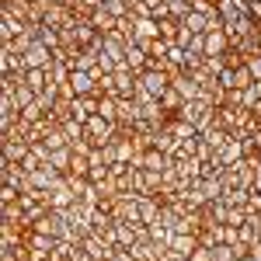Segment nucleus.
<instances>
[{"mask_svg":"<svg viewBox=\"0 0 261 261\" xmlns=\"http://www.w3.org/2000/svg\"><path fill=\"white\" fill-rule=\"evenodd\" d=\"M70 164H73V146H63L49 153V167H56L60 174H70Z\"/></svg>","mask_w":261,"mask_h":261,"instance_id":"12","label":"nucleus"},{"mask_svg":"<svg viewBox=\"0 0 261 261\" xmlns=\"http://www.w3.org/2000/svg\"><path fill=\"white\" fill-rule=\"evenodd\" d=\"M161 105H164V112H167V115H178L181 108H185V94H181L178 87L171 84V87L161 94Z\"/></svg>","mask_w":261,"mask_h":261,"instance_id":"11","label":"nucleus"},{"mask_svg":"<svg viewBox=\"0 0 261 261\" xmlns=\"http://www.w3.org/2000/svg\"><path fill=\"white\" fill-rule=\"evenodd\" d=\"M0 146H4V161L21 164L28 153H32V143L28 140H11V136H0Z\"/></svg>","mask_w":261,"mask_h":261,"instance_id":"7","label":"nucleus"},{"mask_svg":"<svg viewBox=\"0 0 261 261\" xmlns=\"http://www.w3.org/2000/svg\"><path fill=\"white\" fill-rule=\"evenodd\" d=\"M28 244H32L35 251H42V254H53L60 241H56V237H49V233H35V230H32V233H28Z\"/></svg>","mask_w":261,"mask_h":261,"instance_id":"18","label":"nucleus"},{"mask_svg":"<svg viewBox=\"0 0 261 261\" xmlns=\"http://www.w3.org/2000/svg\"><path fill=\"white\" fill-rule=\"evenodd\" d=\"M125 4H129V11H133V4H140V0H125Z\"/></svg>","mask_w":261,"mask_h":261,"instance_id":"32","label":"nucleus"},{"mask_svg":"<svg viewBox=\"0 0 261 261\" xmlns=\"http://www.w3.org/2000/svg\"><path fill=\"white\" fill-rule=\"evenodd\" d=\"M70 87L77 98H87V94H98V77L87 73V70H70Z\"/></svg>","mask_w":261,"mask_h":261,"instance_id":"6","label":"nucleus"},{"mask_svg":"<svg viewBox=\"0 0 261 261\" xmlns=\"http://www.w3.org/2000/svg\"><path fill=\"white\" fill-rule=\"evenodd\" d=\"M24 84H28L35 94H42V91L53 84V77H49V66H45V70H24Z\"/></svg>","mask_w":261,"mask_h":261,"instance_id":"13","label":"nucleus"},{"mask_svg":"<svg viewBox=\"0 0 261 261\" xmlns=\"http://www.w3.org/2000/svg\"><path fill=\"white\" fill-rule=\"evenodd\" d=\"M35 98H39V94H35V91H32L28 84H18V87H14V101H18V112H24V108H28V105H32Z\"/></svg>","mask_w":261,"mask_h":261,"instance_id":"20","label":"nucleus"},{"mask_svg":"<svg viewBox=\"0 0 261 261\" xmlns=\"http://www.w3.org/2000/svg\"><path fill=\"white\" fill-rule=\"evenodd\" d=\"M140 87L146 91V94H153V98H161L164 91L171 87V77H167L164 70H157V66H150V70H143V73H140Z\"/></svg>","mask_w":261,"mask_h":261,"instance_id":"3","label":"nucleus"},{"mask_svg":"<svg viewBox=\"0 0 261 261\" xmlns=\"http://www.w3.org/2000/svg\"><path fill=\"white\" fill-rule=\"evenodd\" d=\"M247 195H251L247 188H233V192H226L223 199L230 202V205H247Z\"/></svg>","mask_w":261,"mask_h":261,"instance_id":"22","label":"nucleus"},{"mask_svg":"<svg viewBox=\"0 0 261 261\" xmlns=\"http://www.w3.org/2000/svg\"><path fill=\"white\" fill-rule=\"evenodd\" d=\"M112 261H136L133 258V251H129V247H119V251H115V258Z\"/></svg>","mask_w":261,"mask_h":261,"instance_id":"28","label":"nucleus"},{"mask_svg":"<svg viewBox=\"0 0 261 261\" xmlns=\"http://www.w3.org/2000/svg\"><path fill=\"white\" fill-rule=\"evenodd\" d=\"M181 24H185V28L192 32V35H202V32H209V18H205L202 11H195V7H192V14L181 21Z\"/></svg>","mask_w":261,"mask_h":261,"instance_id":"17","label":"nucleus"},{"mask_svg":"<svg viewBox=\"0 0 261 261\" xmlns=\"http://www.w3.org/2000/svg\"><path fill=\"white\" fill-rule=\"evenodd\" d=\"M101 7L112 11L115 18H129V4H125V0H101Z\"/></svg>","mask_w":261,"mask_h":261,"instance_id":"21","label":"nucleus"},{"mask_svg":"<svg viewBox=\"0 0 261 261\" xmlns=\"http://www.w3.org/2000/svg\"><path fill=\"white\" fill-rule=\"evenodd\" d=\"M42 164H45V161H42L39 153H35V150H32V153H28V157H24V161H21V167H24V171H28V174H32V171H39Z\"/></svg>","mask_w":261,"mask_h":261,"instance_id":"25","label":"nucleus"},{"mask_svg":"<svg viewBox=\"0 0 261 261\" xmlns=\"http://www.w3.org/2000/svg\"><path fill=\"white\" fill-rule=\"evenodd\" d=\"M244 157H247V153H244V143L237 140V136H233V140L220 150V161L226 164V167H230V164H237V161H244Z\"/></svg>","mask_w":261,"mask_h":261,"instance_id":"15","label":"nucleus"},{"mask_svg":"<svg viewBox=\"0 0 261 261\" xmlns=\"http://www.w3.org/2000/svg\"><path fill=\"white\" fill-rule=\"evenodd\" d=\"M174 146H178V140H174V133L167 129V125H161L157 133H153V150H161V153H174Z\"/></svg>","mask_w":261,"mask_h":261,"instance_id":"14","label":"nucleus"},{"mask_svg":"<svg viewBox=\"0 0 261 261\" xmlns=\"http://www.w3.org/2000/svg\"><path fill=\"white\" fill-rule=\"evenodd\" d=\"M125 66L136 70V73L150 70V53H146L143 45H136V42H129V45H125Z\"/></svg>","mask_w":261,"mask_h":261,"instance_id":"8","label":"nucleus"},{"mask_svg":"<svg viewBox=\"0 0 261 261\" xmlns=\"http://www.w3.org/2000/svg\"><path fill=\"white\" fill-rule=\"evenodd\" d=\"M247 213H261V192H251L247 195Z\"/></svg>","mask_w":261,"mask_h":261,"instance_id":"27","label":"nucleus"},{"mask_svg":"<svg viewBox=\"0 0 261 261\" xmlns=\"http://www.w3.org/2000/svg\"><path fill=\"white\" fill-rule=\"evenodd\" d=\"M49 108H53V105H49V101H45V98L39 94V98L32 101V105H28V108H24L21 115H24L28 122H39V119H45V115H49Z\"/></svg>","mask_w":261,"mask_h":261,"instance_id":"16","label":"nucleus"},{"mask_svg":"<svg viewBox=\"0 0 261 261\" xmlns=\"http://www.w3.org/2000/svg\"><path fill=\"white\" fill-rule=\"evenodd\" d=\"M161 205H164V202L157 199V195H140V220L146 223V226H150V223H157Z\"/></svg>","mask_w":261,"mask_h":261,"instance_id":"10","label":"nucleus"},{"mask_svg":"<svg viewBox=\"0 0 261 261\" xmlns=\"http://www.w3.org/2000/svg\"><path fill=\"white\" fill-rule=\"evenodd\" d=\"M77 261H98V258H91V254H77Z\"/></svg>","mask_w":261,"mask_h":261,"instance_id":"31","label":"nucleus"},{"mask_svg":"<svg viewBox=\"0 0 261 261\" xmlns=\"http://www.w3.org/2000/svg\"><path fill=\"white\" fill-rule=\"evenodd\" d=\"M188 261H216V254H213V247H205V244H199L195 251H192V258Z\"/></svg>","mask_w":261,"mask_h":261,"instance_id":"24","label":"nucleus"},{"mask_svg":"<svg viewBox=\"0 0 261 261\" xmlns=\"http://www.w3.org/2000/svg\"><path fill=\"white\" fill-rule=\"evenodd\" d=\"M247 70H251V77H254V81H261V49L247 56Z\"/></svg>","mask_w":261,"mask_h":261,"instance_id":"23","label":"nucleus"},{"mask_svg":"<svg viewBox=\"0 0 261 261\" xmlns=\"http://www.w3.org/2000/svg\"><path fill=\"white\" fill-rule=\"evenodd\" d=\"M125 45H129V39H125L122 32H108V35H101V53L112 56L115 63H125Z\"/></svg>","mask_w":261,"mask_h":261,"instance_id":"4","label":"nucleus"},{"mask_svg":"<svg viewBox=\"0 0 261 261\" xmlns=\"http://www.w3.org/2000/svg\"><path fill=\"white\" fill-rule=\"evenodd\" d=\"M143 4H150V7H161V4H167V0H143Z\"/></svg>","mask_w":261,"mask_h":261,"instance_id":"30","label":"nucleus"},{"mask_svg":"<svg viewBox=\"0 0 261 261\" xmlns=\"http://www.w3.org/2000/svg\"><path fill=\"white\" fill-rule=\"evenodd\" d=\"M21 60H24V66H28V70H45V66H53V49H49L45 42H35V45H32Z\"/></svg>","mask_w":261,"mask_h":261,"instance_id":"5","label":"nucleus"},{"mask_svg":"<svg viewBox=\"0 0 261 261\" xmlns=\"http://www.w3.org/2000/svg\"><path fill=\"white\" fill-rule=\"evenodd\" d=\"M39 4H45V7H53V4H73V0H39Z\"/></svg>","mask_w":261,"mask_h":261,"instance_id":"29","label":"nucleus"},{"mask_svg":"<svg viewBox=\"0 0 261 261\" xmlns=\"http://www.w3.org/2000/svg\"><path fill=\"white\" fill-rule=\"evenodd\" d=\"M45 202H49V209H70L73 202H77V192L70 188V181H66V174H63L49 192H45Z\"/></svg>","mask_w":261,"mask_h":261,"instance_id":"2","label":"nucleus"},{"mask_svg":"<svg viewBox=\"0 0 261 261\" xmlns=\"http://www.w3.org/2000/svg\"><path fill=\"white\" fill-rule=\"evenodd\" d=\"M167 261H188L192 258V251L199 247V233H174L171 241H167Z\"/></svg>","mask_w":261,"mask_h":261,"instance_id":"1","label":"nucleus"},{"mask_svg":"<svg viewBox=\"0 0 261 261\" xmlns=\"http://www.w3.org/2000/svg\"><path fill=\"white\" fill-rule=\"evenodd\" d=\"M216 81H220V87H226V91H233V87H237V77H233V70H223Z\"/></svg>","mask_w":261,"mask_h":261,"instance_id":"26","label":"nucleus"},{"mask_svg":"<svg viewBox=\"0 0 261 261\" xmlns=\"http://www.w3.org/2000/svg\"><path fill=\"white\" fill-rule=\"evenodd\" d=\"M178 35H181V21L164 18V21H161V39L171 42V45H178Z\"/></svg>","mask_w":261,"mask_h":261,"instance_id":"19","label":"nucleus"},{"mask_svg":"<svg viewBox=\"0 0 261 261\" xmlns=\"http://www.w3.org/2000/svg\"><path fill=\"white\" fill-rule=\"evenodd\" d=\"M91 24L98 28L101 35H108V32H115V28H119V18H115L112 11H105V7H94V11H91Z\"/></svg>","mask_w":261,"mask_h":261,"instance_id":"9","label":"nucleus"}]
</instances>
